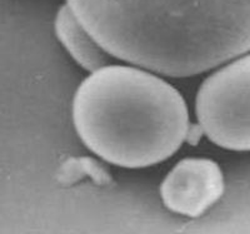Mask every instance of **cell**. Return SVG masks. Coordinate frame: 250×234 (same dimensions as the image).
I'll return each mask as SVG.
<instances>
[{
	"label": "cell",
	"instance_id": "1",
	"mask_svg": "<svg viewBox=\"0 0 250 234\" xmlns=\"http://www.w3.org/2000/svg\"><path fill=\"white\" fill-rule=\"evenodd\" d=\"M109 55L191 77L250 52V0H66Z\"/></svg>",
	"mask_w": 250,
	"mask_h": 234
},
{
	"label": "cell",
	"instance_id": "2",
	"mask_svg": "<svg viewBox=\"0 0 250 234\" xmlns=\"http://www.w3.org/2000/svg\"><path fill=\"white\" fill-rule=\"evenodd\" d=\"M71 114L86 148L123 168L168 159L190 129L179 91L162 78L126 65L91 72L75 93Z\"/></svg>",
	"mask_w": 250,
	"mask_h": 234
},
{
	"label": "cell",
	"instance_id": "3",
	"mask_svg": "<svg viewBox=\"0 0 250 234\" xmlns=\"http://www.w3.org/2000/svg\"><path fill=\"white\" fill-rule=\"evenodd\" d=\"M203 134L224 149L250 150V54L203 82L195 102Z\"/></svg>",
	"mask_w": 250,
	"mask_h": 234
},
{
	"label": "cell",
	"instance_id": "4",
	"mask_svg": "<svg viewBox=\"0 0 250 234\" xmlns=\"http://www.w3.org/2000/svg\"><path fill=\"white\" fill-rule=\"evenodd\" d=\"M225 182L220 167L205 158L180 160L164 178L160 197L173 213L200 217L224 194Z\"/></svg>",
	"mask_w": 250,
	"mask_h": 234
},
{
	"label": "cell",
	"instance_id": "5",
	"mask_svg": "<svg viewBox=\"0 0 250 234\" xmlns=\"http://www.w3.org/2000/svg\"><path fill=\"white\" fill-rule=\"evenodd\" d=\"M54 28L60 43L82 68L95 72L108 64V52L94 39L68 4L57 13Z\"/></svg>",
	"mask_w": 250,
	"mask_h": 234
}]
</instances>
